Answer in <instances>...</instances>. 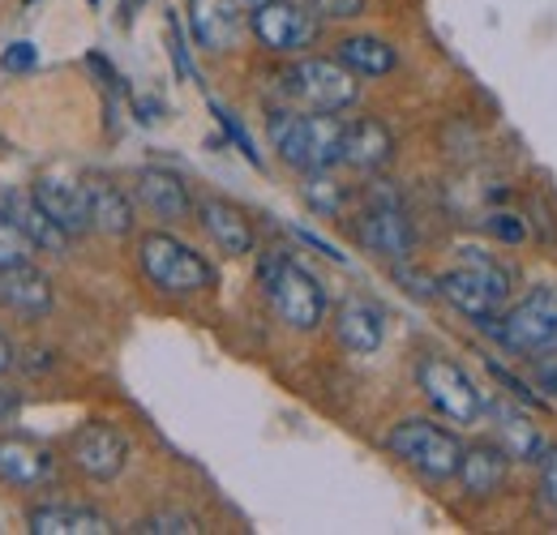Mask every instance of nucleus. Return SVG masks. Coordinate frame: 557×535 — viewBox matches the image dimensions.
Returning <instances> with one entry per match:
<instances>
[{
    "mask_svg": "<svg viewBox=\"0 0 557 535\" xmlns=\"http://www.w3.org/2000/svg\"><path fill=\"white\" fill-rule=\"evenodd\" d=\"M488 335L497 338L506 351L532 356L554 347L557 338V287H532L515 309H502L497 322L485 326Z\"/></svg>",
    "mask_w": 557,
    "mask_h": 535,
    "instance_id": "6",
    "label": "nucleus"
},
{
    "mask_svg": "<svg viewBox=\"0 0 557 535\" xmlns=\"http://www.w3.org/2000/svg\"><path fill=\"white\" fill-rule=\"evenodd\" d=\"M554 347H557V338H554Z\"/></svg>",
    "mask_w": 557,
    "mask_h": 535,
    "instance_id": "41",
    "label": "nucleus"
},
{
    "mask_svg": "<svg viewBox=\"0 0 557 535\" xmlns=\"http://www.w3.org/2000/svg\"><path fill=\"white\" fill-rule=\"evenodd\" d=\"M493 420H497V441L506 450V459H519V463H541V455L549 450L545 437H541V424H532L519 407L510 402H497L493 407Z\"/></svg>",
    "mask_w": 557,
    "mask_h": 535,
    "instance_id": "22",
    "label": "nucleus"
},
{
    "mask_svg": "<svg viewBox=\"0 0 557 535\" xmlns=\"http://www.w3.org/2000/svg\"><path fill=\"white\" fill-rule=\"evenodd\" d=\"M417 386L420 395L429 399V407L455 424H476L485 399H481V386L446 356H424L417 364Z\"/></svg>",
    "mask_w": 557,
    "mask_h": 535,
    "instance_id": "7",
    "label": "nucleus"
},
{
    "mask_svg": "<svg viewBox=\"0 0 557 535\" xmlns=\"http://www.w3.org/2000/svg\"><path fill=\"white\" fill-rule=\"evenodd\" d=\"M214 116H219V125H223V129H227V137H232V141H236V146H240V154H245V159H249V163H253V167H262V154H258V150H253V141H249V134H245V129H240V125H236V116H232V112H223V108H219V103H214Z\"/></svg>",
    "mask_w": 557,
    "mask_h": 535,
    "instance_id": "32",
    "label": "nucleus"
},
{
    "mask_svg": "<svg viewBox=\"0 0 557 535\" xmlns=\"http://www.w3.org/2000/svg\"><path fill=\"white\" fill-rule=\"evenodd\" d=\"M437 296H442V300H450V304H455L463 318H472L476 326L497 322V318H502V309H506V300L488 287L476 270H468V266L446 270V274L437 278Z\"/></svg>",
    "mask_w": 557,
    "mask_h": 535,
    "instance_id": "14",
    "label": "nucleus"
},
{
    "mask_svg": "<svg viewBox=\"0 0 557 535\" xmlns=\"http://www.w3.org/2000/svg\"><path fill=\"white\" fill-rule=\"evenodd\" d=\"M360 245L377 258H391V262H408L412 249H417V232H412V219L408 210L399 206V198L391 189H377L364 214H360Z\"/></svg>",
    "mask_w": 557,
    "mask_h": 535,
    "instance_id": "8",
    "label": "nucleus"
},
{
    "mask_svg": "<svg viewBox=\"0 0 557 535\" xmlns=\"http://www.w3.org/2000/svg\"><path fill=\"white\" fill-rule=\"evenodd\" d=\"M198 219H202V232H207L223 253H232V258L253 253V227H249V219H245L232 201H223V198L198 201Z\"/></svg>",
    "mask_w": 557,
    "mask_h": 535,
    "instance_id": "18",
    "label": "nucleus"
},
{
    "mask_svg": "<svg viewBox=\"0 0 557 535\" xmlns=\"http://www.w3.org/2000/svg\"><path fill=\"white\" fill-rule=\"evenodd\" d=\"M35 61H39V52H35V43H9L4 48V57H0V69L4 73H26V69H35Z\"/></svg>",
    "mask_w": 557,
    "mask_h": 535,
    "instance_id": "33",
    "label": "nucleus"
},
{
    "mask_svg": "<svg viewBox=\"0 0 557 535\" xmlns=\"http://www.w3.org/2000/svg\"><path fill=\"white\" fill-rule=\"evenodd\" d=\"M35 201L70 232V236H82L90 232V198H86V181H73L65 172H44L35 185H30Z\"/></svg>",
    "mask_w": 557,
    "mask_h": 535,
    "instance_id": "12",
    "label": "nucleus"
},
{
    "mask_svg": "<svg viewBox=\"0 0 557 535\" xmlns=\"http://www.w3.org/2000/svg\"><path fill=\"white\" fill-rule=\"evenodd\" d=\"M0 309L17 313V318H44L52 313V283L44 270L30 262H9L0 266Z\"/></svg>",
    "mask_w": 557,
    "mask_h": 535,
    "instance_id": "15",
    "label": "nucleus"
},
{
    "mask_svg": "<svg viewBox=\"0 0 557 535\" xmlns=\"http://www.w3.org/2000/svg\"><path fill=\"white\" fill-rule=\"evenodd\" d=\"M13 369V347H9V338L0 335V373H9Z\"/></svg>",
    "mask_w": 557,
    "mask_h": 535,
    "instance_id": "37",
    "label": "nucleus"
},
{
    "mask_svg": "<svg viewBox=\"0 0 557 535\" xmlns=\"http://www.w3.org/2000/svg\"><path fill=\"white\" fill-rule=\"evenodd\" d=\"M0 206H4V214L17 223V232L30 240V249H44V253H52V258H65V253H70V232L35 201V194L4 189V194H0Z\"/></svg>",
    "mask_w": 557,
    "mask_h": 535,
    "instance_id": "13",
    "label": "nucleus"
},
{
    "mask_svg": "<svg viewBox=\"0 0 557 535\" xmlns=\"http://www.w3.org/2000/svg\"><path fill=\"white\" fill-rule=\"evenodd\" d=\"M134 532L138 535H194V532H202V527H198V519H189V514H181V510H159V514H146Z\"/></svg>",
    "mask_w": 557,
    "mask_h": 535,
    "instance_id": "26",
    "label": "nucleus"
},
{
    "mask_svg": "<svg viewBox=\"0 0 557 535\" xmlns=\"http://www.w3.org/2000/svg\"><path fill=\"white\" fill-rule=\"evenodd\" d=\"M305 9L318 22H351L364 13V0H305Z\"/></svg>",
    "mask_w": 557,
    "mask_h": 535,
    "instance_id": "30",
    "label": "nucleus"
},
{
    "mask_svg": "<svg viewBox=\"0 0 557 535\" xmlns=\"http://www.w3.org/2000/svg\"><path fill=\"white\" fill-rule=\"evenodd\" d=\"M86 198H90V227L108 232V236H129L134 232V201L125 189H116L108 176H90L86 181Z\"/></svg>",
    "mask_w": 557,
    "mask_h": 535,
    "instance_id": "23",
    "label": "nucleus"
},
{
    "mask_svg": "<svg viewBox=\"0 0 557 535\" xmlns=\"http://www.w3.org/2000/svg\"><path fill=\"white\" fill-rule=\"evenodd\" d=\"M70 459L82 475L108 484V480H116L125 471V463H129V437L116 424L90 420V424H82L70 437Z\"/></svg>",
    "mask_w": 557,
    "mask_h": 535,
    "instance_id": "10",
    "label": "nucleus"
},
{
    "mask_svg": "<svg viewBox=\"0 0 557 535\" xmlns=\"http://www.w3.org/2000/svg\"><path fill=\"white\" fill-rule=\"evenodd\" d=\"M541 488H545V497L557 506V446H549L541 455Z\"/></svg>",
    "mask_w": 557,
    "mask_h": 535,
    "instance_id": "34",
    "label": "nucleus"
},
{
    "mask_svg": "<svg viewBox=\"0 0 557 535\" xmlns=\"http://www.w3.org/2000/svg\"><path fill=\"white\" fill-rule=\"evenodd\" d=\"M245 0H189V30L198 39V48L207 52H227L240 43L249 17L240 9Z\"/></svg>",
    "mask_w": 557,
    "mask_h": 535,
    "instance_id": "11",
    "label": "nucleus"
},
{
    "mask_svg": "<svg viewBox=\"0 0 557 535\" xmlns=\"http://www.w3.org/2000/svg\"><path fill=\"white\" fill-rule=\"evenodd\" d=\"M545 377H549V386H554V390H557V369H549V373H545Z\"/></svg>",
    "mask_w": 557,
    "mask_h": 535,
    "instance_id": "38",
    "label": "nucleus"
},
{
    "mask_svg": "<svg viewBox=\"0 0 557 535\" xmlns=\"http://www.w3.org/2000/svg\"><path fill=\"white\" fill-rule=\"evenodd\" d=\"M138 262H141V274H146L154 287L172 291V296H189V291L214 287V266H210L202 253H194L185 240L168 236V232L141 236Z\"/></svg>",
    "mask_w": 557,
    "mask_h": 535,
    "instance_id": "4",
    "label": "nucleus"
},
{
    "mask_svg": "<svg viewBox=\"0 0 557 535\" xmlns=\"http://www.w3.org/2000/svg\"><path fill=\"white\" fill-rule=\"evenodd\" d=\"M278 90L296 112H344L356 103L360 82L344 61H296L278 73Z\"/></svg>",
    "mask_w": 557,
    "mask_h": 535,
    "instance_id": "3",
    "label": "nucleus"
},
{
    "mask_svg": "<svg viewBox=\"0 0 557 535\" xmlns=\"http://www.w3.org/2000/svg\"><path fill=\"white\" fill-rule=\"evenodd\" d=\"M485 232L488 236H497V240H506V245H523V236H528V232H523V223H519L515 214H502V210H497V214H488Z\"/></svg>",
    "mask_w": 557,
    "mask_h": 535,
    "instance_id": "31",
    "label": "nucleus"
},
{
    "mask_svg": "<svg viewBox=\"0 0 557 535\" xmlns=\"http://www.w3.org/2000/svg\"><path fill=\"white\" fill-rule=\"evenodd\" d=\"M335 335L348 347L351 356H373L386 338V313L364 300V296H351L335 309Z\"/></svg>",
    "mask_w": 557,
    "mask_h": 535,
    "instance_id": "17",
    "label": "nucleus"
},
{
    "mask_svg": "<svg viewBox=\"0 0 557 535\" xmlns=\"http://www.w3.org/2000/svg\"><path fill=\"white\" fill-rule=\"evenodd\" d=\"M391 154H395V137H391V129L382 121L360 116V121L344 125V163L348 167H356V172H377V167L391 163Z\"/></svg>",
    "mask_w": 557,
    "mask_h": 535,
    "instance_id": "19",
    "label": "nucleus"
},
{
    "mask_svg": "<svg viewBox=\"0 0 557 535\" xmlns=\"http://www.w3.org/2000/svg\"><path fill=\"white\" fill-rule=\"evenodd\" d=\"M138 198L150 214H159L163 223H181L194 214V198H189V185L176 176V172H163V167H146L138 176Z\"/></svg>",
    "mask_w": 557,
    "mask_h": 535,
    "instance_id": "20",
    "label": "nucleus"
},
{
    "mask_svg": "<svg viewBox=\"0 0 557 535\" xmlns=\"http://www.w3.org/2000/svg\"><path fill=\"white\" fill-rule=\"evenodd\" d=\"M459 480L472 497H493L506 484V450L497 446H463V463H459Z\"/></svg>",
    "mask_w": 557,
    "mask_h": 535,
    "instance_id": "24",
    "label": "nucleus"
},
{
    "mask_svg": "<svg viewBox=\"0 0 557 535\" xmlns=\"http://www.w3.org/2000/svg\"><path fill=\"white\" fill-rule=\"evenodd\" d=\"M386 446L395 459H404L424 480H450V475H459V463H463V441L450 428L429 424V420H399L391 428Z\"/></svg>",
    "mask_w": 557,
    "mask_h": 535,
    "instance_id": "5",
    "label": "nucleus"
},
{
    "mask_svg": "<svg viewBox=\"0 0 557 535\" xmlns=\"http://www.w3.org/2000/svg\"><path fill=\"white\" fill-rule=\"evenodd\" d=\"M0 480L9 488H44L57 480V459L30 437H0Z\"/></svg>",
    "mask_w": 557,
    "mask_h": 535,
    "instance_id": "16",
    "label": "nucleus"
},
{
    "mask_svg": "<svg viewBox=\"0 0 557 535\" xmlns=\"http://www.w3.org/2000/svg\"><path fill=\"white\" fill-rule=\"evenodd\" d=\"M90 4H99V0H90Z\"/></svg>",
    "mask_w": 557,
    "mask_h": 535,
    "instance_id": "40",
    "label": "nucleus"
},
{
    "mask_svg": "<svg viewBox=\"0 0 557 535\" xmlns=\"http://www.w3.org/2000/svg\"><path fill=\"white\" fill-rule=\"evenodd\" d=\"M305 201L322 214H339L344 210V189L326 176V172H309V185H305Z\"/></svg>",
    "mask_w": 557,
    "mask_h": 535,
    "instance_id": "27",
    "label": "nucleus"
},
{
    "mask_svg": "<svg viewBox=\"0 0 557 535\" xmlns=\"http://www.w3.org/2000/svg\"><path fill=\"white\" fill-rule=\"evenodd\" d=\"M463 266L476 270L488 287L502 296V300H510V270L502 266V262H493V258H488V253H481V249H463Z\"/></svg>",
    "mask_w": 557,
    "mask_h": 535,
    "instance_id": "28",
    "label": "nucleus"
},
{
    "mask_svg": "<svg viewBox=\"0 0 557 535\" xmlns=\"http://www.w3.org/2000/svg\"><path fill=\"white\" fill-rule=\"evenodd\" d=\"M249 26L262 39V48H271V52H305L318 39L322 22L296 0H262V4H253Z\"/></svg>",
    "mask_w": 557,
    "mask_h": 535,
    "instance_id": "9",
    "label": "nucleus"
},
{
    "mask_svg": "<svg viewBox=\"0 0 557 535\" xmlns=\"http://www.w3.org/2000/svg\"><path fill=\"white\" fill-rule=\"evenodd\" d=\"M26 249H30V240L17 232V223L0 210V266H9V262H26Z\"/></svg>",
    "mask_w": 557,
    "mask_h": 535,
    "instance_id": "29",
    "label": "nucleus"
},
{
    "mask_svg": "<svg viewBox=\"0 0 557 535\" xmlns=\"http://www.w3.org/2000/svg\"><path fill=\"white\" fill-rule=\"evenodd\" d=\"M245 4H262V0H245Z\"/></svg>",
    "mask_w": 557,
    "mask_h": 535,
    "instance_id": "39",
    "label": "nucleus"
},
{
    "mask_svg": "<svg viewBox=\"0 0 557 535\" xmlns=\"http://www.w3.org/2000/svg\"><path fill=\"white\" fill-rule=\"evenodd\" d=\"M267 134L278 159L300 172H331L344 163V121L335 112H275Z\"/></svg>",
    "mask_w": 557,
    "mask_h": 535,
    "instance_id": "1",
    "label": "nucleus"
},
{
    "mask_svg": "<svg viewBox=\"0 0 557 535\" xmlns=\"http://www.w3.org/2000/svg\"><path fill=\"white\" fill-rule=\"evenodd\" d=\"M258 278L278 322H287L292 331H318L326 322V287L287 253H267Z\"/></svg>",
    "mask_w": 557,
    "mask_h": 535,
    "instance_id": "2",
    "label": "nucleus"
},
{
    "mask_svg": "<svg viewBox=\"0 0 557 535\" xmlns=\"http://www.w3.org/2000/svg\"><path fill=\"white\" fill-rule=\"evenodd\" d=\"M30 535H112V519L86 506H35L26 514Z\"/></svg>",
    "mask_w": 557,
    "mask_h": 535,
    "instance_id": "21",
    "label": "nucleus"
},
{
    "mask_svg": "<svg viewBox=\"0 0 557 535\" xmlns=\"http://www.w3.org/2000/svg\"><path fill=\"white\" fill-rule=\"evenodd\" d=\"M296 236H300V240H305V245H313V249H318V253H322V258H331V262H348V258H344V253H339V249H335V245H326V240H322V236H313V232H300V227H296Z\"/></svg>",
    "mask_w": 557,
    "mask_h": 535,
    "instance_id": "35",
    "label": "nucleus"
},
{
    "mask_svg": "<svg viewBox=\"0 0 557 535\" xmlns=\"http://www.w3.org/2000/svg\"><path fill=\"white\" fill-rule=\"evenodd\" d=\"M17 415V395H9V390H0V424H9Z\"/></svg>",
    "mask_w": 557,
    "mask_h": 535,
    "instance_id": "36",
    "label": "nucleus"
},
{
    "mask_svg": "<svg viewBox=\"0 0 557 535\" xmlns=\"http://www.w3.org/2000/svg\"><path fill=\"white\" fill-rule=\"evenodd\" d=\"M335 61H344L356 77H386L391 69L399 65V52L386 39H377V35H351V39L339 43Z\"/></svg>",
    "mask_w": 557,
    "mask_h": 535,
    "instance_id": "25",
    "label": "nucleus"
}]
</instances>
